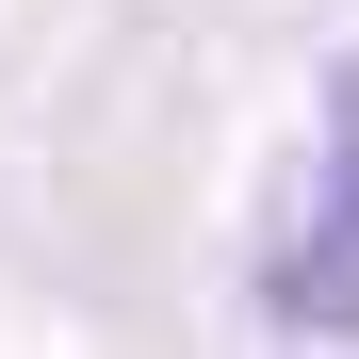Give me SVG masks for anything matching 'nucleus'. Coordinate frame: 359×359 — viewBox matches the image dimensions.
I'll return each instance as SVG.
<instances>
[{
    "label": "nucleus",
    "mask_w": 359,
    "mask_h": 359,
    "mask_svg": "<svg viewBox=\"0 0 359 359\" xmlns=\"http://www.w3.org/2000/svg\"><path fill=\"white\" fill-rule=\"evenodd\" d=\"M262 311L359 343V66H327L311 98V163H294V212L262 229Z\"/></svg>",
    "instance_id": "f257e3e1"
}]
</instances>
